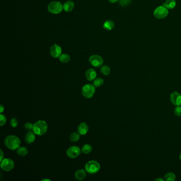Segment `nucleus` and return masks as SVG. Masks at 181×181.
<instances>
[{
	"label": "nucleus",
	"instance_id": "nucleus-10",
	"mask_svg": "<svg viewBox=\"0 0 181 181\" xmlns=\"http://www.w3.org/2000/svg\"><path fill=\"white\" fill-rule=\"evenodd\" d=\"M50 54L54 58H59L62 54V48L58 44H54L50 48Z\"/></svg>",
	"mask_w": 181,
	"mask_h": 181
},
{
	"label": "nucleus",
	"instance_id": "nucleus-18",
	"mask_svg": "<svg viewBox=\"0 0 181 181\" xmlns=\"http://www.w3.org/2000/svg\"><path fill=\"white\" fill-rule=\"evenodd\" d=\"M176 5L175 0H166L163 4V6L167 9H173L174 8Z\"/></svg>",
	"mask_w": 181,
	"mask_h": 181
},
{
	"label": "nucleus",
	"instance_id": "nucleus-25",
	"mask_svg": "<svg viewBox=\"0 0 181 181\" xmlns=\"http://www.w3.org/2000/svg\"><path fill=\"white\" fill-rule=\"evenodd\" d=\"M80 139V136L78 133L73 132L70 136V139L72 142H77Z\"/></svg>",
	"mask_w": 181,
	"mask_h": 181
},
{
	"label": "nucleus",
	"instance_id": "nucleus-24",
	"mask_svg": "<svg viewBox=\"0 0 181 181\" xmlns=\"http://www.w3.org/2000/svg\"><path fill=\"white\" fill-rule=\"evenodd\" d=\"M104 80L101 78H97L94 80L93 85L95 87H99L104 84Z\"/></svg>",
	"mask_w": 181,
	"mask_h": 181
},
{
	"label": "nucleus",
	"instance_id": "nucleus-33",
	"mask_svg": "<svg viewBox=\"0 0 181 181\" xmlns=\"http://www.w3.org/2000/svg\"><path fill=\"white\" fill-rule=\"evenodd\" d=\"M119 0H109L110 2L112 3H116L117 2H118Z\"/></svg>",
	"mask_w": 181,
	"mask_h": 181
},
{
	"label": "nucleus",
	"instance_id": "nucleus-32",
	"mask_svg": "<svg viewBox=\"0 0 181 181\" xmlns=\"http://www.w3.org/2000/svg\"><path fill=\"white\" fill-rule=\"evenodd\" d=\"M4 111H5V107L2 105H1V106H0V112H1V113H2Z\"/></svg>",
	"mask_w": 181,
	"mask_h": 181
},
{
	"label": "nucleus",
	"instance_id": "nucleus-34",
	"mask_svg": "<svg viewBox=\"0 0 181 181\" xmlns=\"http://www.w3.org/2000/svg\"><path fill=\"white\" fill-rule=\"evenodd\" d=\"M156 181H164L163 179H156Z\"/></svg>",
	"mask_w": 181,
	"mask_h": 181
},
{
	"label": "nucleus",
	"instance_id": "nucleus-22",
	"mask_svg": "<svg viewBox=\"0 0 181 181\" xmlns=\"http://www.w3.org/2000/svg\"><path fill=\"white\" fill-rule=\"evenodd\" d=\"M92 145H85L83 146L82 148V149H81V151L85 154H89L90 152H91L92 151Z\"/></svg>",
	"mask_w": 181,
	"mask_h": 181
},
{
	"label": "nucleus",
	"instance_id": "nucleus-19",
	"mask_svg": "<svg viewBox=\"0 0 181 181\" xmlns=\"http://www.w3.org/2000/svg\"><path fill=\"white\" fill-rule=\"evenodd\" d=\"M17 153L20 156L24 157L28 154V151L27 148L25 147H19L18 148Z\"/></svg>",
	"mask_w": 181,
	"mask_h": 181
},
{
	"label": "nucleus",
	"instance_id": "nucleus-20",
	"mask_svg": "<svg viewBox=\"0 0 181 181\" xmlns=\"http://www.w3.org/2000/svg\"><path fill=\"white\" fill-rule=\"evenodd\" d=\"M59 60L63 63H67L70 61V57L67 54H61L59 57Z\"/></svg>",
	"mask_w": 181,
	"mask_h": 181
},
{
	"label": "nucleus",
	"instance_id": "nucleus-5",
	"mask_svg": "<svg viewBox=\"0 0 181 181\" xmlns=\"http://www.w3.org/2000/svg\"><path fill=\"white\" fill-rule=\"evenodd\" d=\"M95 87L93 85L87 84L85 85L82 89V94L83 96L87 98H90L94 96L95 93Z\"/></svg>",
	"mask_w": 181,
	"mask_h": 181
},
{
	"label": "nucleus",
	"instance_id": "nucleus-21",
	"mask_svg": "<svg viewBox=\"0 0 181 181\" xmlns=\"http://www.w3.org/2000/svg\"><path fill=\"white\" fill-rule=\"evenodd\" d=\"M165 179L167 181H174L176 179V175L172 172H168L165 175Z\"/></svg>",
	"mask_w": 181,
	"mask_h": 181
},
{
	"label": "nucleus",
	"instance_id": "nucleus-8",
	"mask_svg": "<svg viewBox=\"0 0 181 181\" xmlns=\"http://www.w3.org/2000/svg\"><path fill=\"white\" fill-rule=\"evenodd\" d=\"M81 154V149L77 146H71L67 150V156L71 158H75L78 157Z\"/></svg>",
	"mask_w": 181,
	"mask_h": 181
},
{
	"label": "nucleus",
	"instance_id": "nucleus-6",
	"mask_svg": "<svg viewBox=\"0 0 181 181\" xmlns=\"http://www.w3.org/2000/svg\"><path fill=\"white\" fill-rule=\"evenodd\" d=\"M168 14V9L164 6H159L154 10V17L158 19H162L165 18Z\"/></svg>",
	"mask_w": 181,
	"mask_h": 181
},
{
	"label": "nucleus",
	"instance_id": "nucleus-11",
	"mask_svg": "<svg viewBox=\"0 0 181 181\" xmlns=\"http://www.w3.org/2000/svg\"><path fill=\"white\" fill-rule=\"evenodd\" d=\"M170 99L173 104L175 106H181V94L178 92H173L170 94Z\"/></svg>",
	"mask_w": 181,
	"mask_h": 181
},
{
	"label": "nucleus",
	"instance_id": "nucleus-14",
	"mask_svg": "<svg viewBox=\"0 0 181 181\" xmlns=\"http://www.w3.org/2000/svg\"><path fill=\"white\" fill-rule=\"evenodd\" d=\"M35 133H34V131H29V132H27V134L25 136V141L28 144L33 143L35 140Z\"/></svg>",
	"mask_w": 181,
	"mask_h": 181
},
{
	"label": "nucleus",
	"instance_id": "nucleus-4",
	"mask_svg": "<svg viewBox=\"0 0 181 181\" xmlns=\"http://www.w3.org/2000/svg\"><path fill=\"white\" fill-rule=\"evenodd\" d=\"M47 9L51 14H57L61 13L63 8L61 3L58 1H53L48 5Z\"/></svg>",
	"mask_w": 181,
	"mask_h": 181
},
{
	"label": "nucleus",
	"instance_id": "nucleus-7",
	"mask_svg": "<svg viewBox=\"0 0 181 181\" xmlns=\"http://www.w3.org/2000/svg\"><path fill=\"white\" fill-rule=\"evenodd\" d=\"M14 161L10 158L3 159L1 161V167L2 170L5 172H9L11 170L14 168Z\"/></svg>",
	"mask_w": 181,
	"mask_h": 181
},
{
	"label": "nucleus",
	"instance_id": "nucleus-29",
	"mask_svg": "<svg viewBox=\"0 0 181 181\" xmlns=\"http://www.w3.org/2000/svg\"><path fill=\"white\" fill-rule=\"evenodd\" d=\"M10 124H11V126L12 127L14 128V127H17L18 126V122L17 119H16V118L12 119Z\"/></svg>",
	"mask_w": 181,
	"mask_h": 181
},
{
	"label": "nucleus",
	"instance_id": "nucleus-9",
	"mask_svg": "<svg viewBox=\"0 0 181 181\" xmlns=\"http://www.w3.org/2000/svg\"><path fill=\"white\" fill-rule=\"evenodd\" d=\"M89 62L95 67H100L103 65L104 61L101 56L98 55H93L89 58Z\"/></svg>",
	"mask_w": 181,
	"mask_h": 181
},
{
	"label": "nucleus",
	"instance_id": "nucleus-28",
	"mask_svg": "<svg viewBox=\"0 0 181 181\" xmlns=\"http://www.w3.org/2000/svg\"><path fill=\"white\" fill-rule=\"evenodd\" d=\"M174 113L177 116H181V106H176V107L175 108Z\"/></svg>",
	"mask_w": 181,
	"mask_h": 181
},
{
	"label": "nucleus",
	"instance_id": "nucleus-26",
	"mask_svg": "<svg viewBox=\"0 0 181 181\" xmlns=\"http://www.w3.org/2000/svg\"><path fill=\"white\" fill-rule=\"evenodd\" d=\"M132 0H119V3L122 7H127L130 5Z\"/></svg>",
	"mask_w": 181,
	"mask_h": 181
},
{
	"label": "nucleus",
	"instance_id": "nucleus-31",
	"mask_svg": "<svg viewBox=\"0 0 181 181\" xmlns=\"http://www.w3.org/2000/svg\"><path fill=\"white\" fill-rule=\"evenodd\" d=\"M0 151H1V159H0L1 160H0V161H1L3 159V158H4V154H3L2 150H0Z\"/></svg>",
	"mask_w": 181,
	"mask_h": 181
},
{
	"label": "nucleus",
	"instance_id": "nucleus-35",
	"mask_svg": "<svg viewBox=\"0 0 181 181\" xmlns=\"http://www.w3.org/2000/svg\"><path fill=\"white\" fill-rule=\"evenodd\" d=\"M179 159L181 161V152L180 153V154H179Z\"/></svg>",
	"mask_w": 181,
	"mask_h": 181
},
{
	"label": "nucleus",
	"instance_id": "nucleus-36",
	"mask_svg": "<svg viewBox=\"0 0 181 181\" xmlns=\"http://www.w3.org/2000/svg\"><path fill=\"white\" fill-rule=\"evenodd\" d=\"M42 181H50L49 179H42Z\"/></svg>",
	"mask_w": 181,
	"mask_h": 181
},
{
	"label": "nucleus",
	"instance_id": "nucleus-27",
	"mask_svg": "<svg viewBox=\"0 0 181 181\" xmlns=\"http://www.w3.org/2000/svg\"><path fill=\"white\" fill-rule=\"evenodd\" d=\"M7 122V119L5 116L3 115V114H1L0 115V125L1 126H2L3 125H5V124Z\"/></svg>",
	"mask_w": 181,
	"mask_h": 181
},
{
	"label": "nucleus",
	"instance_id": "nucleus-30",
	"mask_svg": "<svg viewBox=\"0 0 181 181\" xmlns=\"http://www.w3.org/2000/svg\"><path fill=\"white\" fill-rule=\"evenodd\" d=\"M25 127L26 130H28V131H31V130H33L34 125L32 123H26L25 124Z\"/></svg>",
	"mask_w": 181,
	"mask_h": 181
},
{
	"label": "nucleus",
	"instance_id": "nucleus-2",
	"mask_svg": "<svg viewBox=\"0 0 181 181\" xmlns=\"http://www.w3.org/2000/svg\"><path fill=\"white\" fill-rule=\"evenodd\" d=\"M48 125L45 121L39 120L34 124L33 131L38 136H42L47 132Z\"/></svg>",
	"mask_w": 181,
	"mask_h": 181
},
{
	"label": "nucleus",
	"instance_id": "nucleus-15",
	"mask_svg": "<svg viewBox=\"0 0 181 181\" xmlns=\"http://www.w3.org/2000/svg\"><path fill=\"white\" fill-rule=\"evenodd\" d=\"M74 3L71 1H67L63 5V8L65 12H70L74 9Z\"/></svg>",
	"mask_w": 181,
	"mask_h": 181
},
{
	"label": "nucleus",
	"instance_id": "nucleus-1",
	"mask_svg": "<svg viewBox=\"0 0 181 181\" xmlns=\"http://www.w3.org/2000/svg\"><path fill=\"white\" fill-rule=\"evenodd\" d=\"M21 141L19 138L14 135H10L5 139V144L8 148L11 150H16L20 147Z\"/></svg>",
	"mask_w": 181,
	"mask_h": 181
},
{
	"label": "nucleus",
	"instance_id": "nucleus-13",
	"mask_svg": "<svg viewBox=\"0 0 181 181\" xmlns=\"http://www.w3.org/2000/svg\"><path fill=\"white\" fill-rule=\"evenodd\" d=\"M96 72L93 69H89L86 72V76L88 80H94L96 78Z\"/></svg>",
	"mask_w": 181,
	"mask_h": 181
},
{
	"label": "nucleus",
	"instance_id": "nucleus-12",
	"mask_svg": "<svg viewBox=\"0 0 181 181\" xmlns=\"http://www.w3.org/2000/svg\"><path fill=\"white\" fill-rule=\"evenodd\" d=\"M88 131H89V126L87 123L83 122L79 125L78 127V131L79 134L84 136L87 133Z\"/></svg>",
	"mask_w": 181,
	"mask_h": 181
},
{
	"label": "nucleus",
	"instance_id": "nucleus-17",
	"mask_svg": "<svg viewBox=\"0 0 181 181\" xmlns=\"http://www.w3.org/2000/svg\"><path fill=\"white\" fill-rule=\"evenodd\" d=\"M115 27V23L112 20H107L103 24V28L107 30H111Z\"/></svg>",
	"mask_w": 181,
	"mask_h": 181
},
{
	"label": "nucleus",
	"instance_id": "nucleus-16",
	"mask_svg": "<svg viewBox=\"0 0 181 181\" xmlns=\"http://www.w3.org/2000/svg\"><path fill=\"white\" fill-rule=\"evenodd\" d=\"M86 173L85 170H77L75 173V178L76 180L82 181L86 178Z\"/></svg>",
	"mask_w": 181,
	"mask_h": 181
},
{
	"label": "nucleus",
	"instance_id": "nucleus-3",
	"mask_svg": "<svg viewBox=\"0 0 181 181\" xmlns=\"http://www.w3.org/2000/svg\"><path fill=\"white\" fill-rule=\"evenodd\" d=\"M101 168V166L99 163L95 161H88L85 165V169L88 173L93 174L98 172Z\"/></svg>",
	"mask_w": 181,
	"mask_h": 181
},
{
	"label": "nucleus",
	"instance_id": "nucleus-23",
	"mask_svg": "<svg viewBox=\"0 0 181 181\" xmlns=\"http://www.w3.org/2000/svg\"><path fill=\"white\" fill-rule=\"evenodd\" d=\"M101 72L104 75L108 76L111 73V69L108 65H104L101 67Z\"/></svg>",
	"mask_w": 181,
	"mask_h": 181
}]
</instances>
